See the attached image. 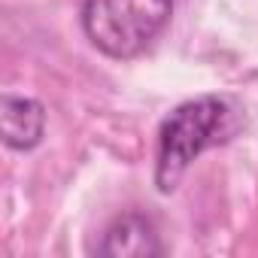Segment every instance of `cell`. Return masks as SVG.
<instances>
[{
  "mask_svg": "<svg viewBox=\"0 0 258 258\" xmlns=\"http://www.w3.org/2000/svg\"><path fill=\"white\" fill-rule=\"evenodd\" d=\"M173 0H85L82 28L88 40L112 55H140L170 22Z\"/></svg>",
  "mask_w": 258,
  "mask_h": 258,
  "instance_id": "2",
  "label": "cell"
},
{
  "mask_svg": "<svg viewBox=\"0 0 258 258\" xmlns=\"http://www.w3.org/2000/svg\"><path fill=\"white\" fill-rule=\"evenodd\" d=\"M240 106L228 97L207 94L185 100L176 106L158 131V155H155V182L161 191H173L185 176L188 164L219 146L228 143L240 131Z\"/></svg>",
  "mask_w": 258,
  "mask_h": 258,
  "instance_id": "1",
  "label": "cell"
},
{
  "mask_svg": "<svg viewBox=\"0 0 258 258\" xmlns=\"http://www.w3.org/2000/svg\"><path fill=\"white\" fill-rule=\"evenodd\" d=\"M100 255H134V258H149V255H158L161 252V243H158V234H155V225L137 213L131 216H121L115 219L106 234H103V243L97 249Z\"/></svg>",
  "mask_w": 258,
  "mask_h": 258,
  "instance_id": "3",
  "label": "cell"
},
{
  "mask_svg": "<svg viewBox=\"0 0 258 258\" xmlns=\"http://www.w3.org/2000/svg\"><path fill=\"white\" fill-rule=\"evenodd\" d=\"M0 121H4V140H7L10 149H31L43 137L46 112L31 97L7 94L4 97V109H0Z\"/></svg>",
  "mask_w": 258,
  "mask_h": 258,
  "instance_id": "4",
  "label": "cell"
}]
</instances>
